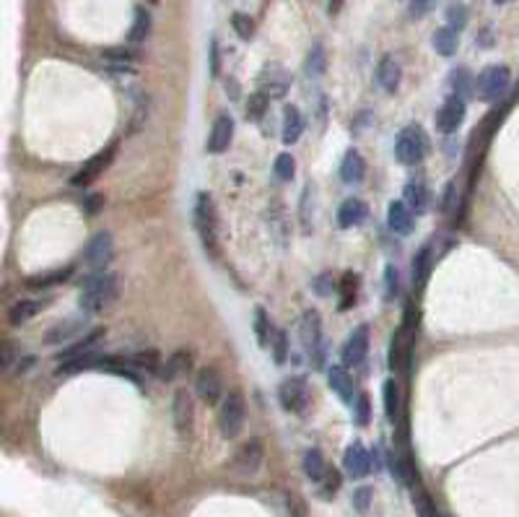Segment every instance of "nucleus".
I'll use <instances>...</instances> for the list:
<instances>
[{
    "instance_id": "79ce46f5",
    "label": "nucleus",
    "mask_w": 519,
    "mask_h": 517,
    "mask_svg": "<svg viewBox=\"0 0 519 517\" xmlns=\"http://www.w3.org/2000/svg\"><path fill=\"white\" fill-rule=\"evenodd\" d=\"M102 57L112 60L114 65H128V63H136L138 52L133 47H109V49H104Z\"/></svg>"
},
{
    "instance_id": "e433bc0d",
    "label": "nucleus",
    "mask_w": 519,
    "mask_h": 517,
    "mask_svg": "<svg viewBox=\"0 0 519 517\" xmlns=\"http://www.w3.org/2000/svg\"><path fill=\"white\" fill-rule=\"evenodd\" d=\"M133 364H136L141 372L145 374H159L161 372V356L156 348H148V351H141V354L133 356Z\"/></svg>"
},
{
    "instance_id": "680f3d73",
    "label": "nucleus",
    "mask_w": 519,
    "mask_h": 517,
    "mask_svg": "<svg viewBox=\"0 0 519 517\" xmlns=\"http://www.w3.org/2000/svg\"><path fill=\"white\" fill-rule=\"evenodd\" d=\"M494 3H499V6H501V3H509V0H494Z\"/></svg>"
},
{
    "instance_id": "9b49d317",
    "label": "nucleus",
    "mask_w": 519,
    "mask_h": 517,
    "mask_svg": "<svg viewBox=\"0 0 519 517\" xmlns=\"http://www.w3.org/2000/svg\"><path fill=\"white\" fill-rule=\"evenodd\" d=\"M465 112H467L465 99L463 97H449L447 102L439 107V112H436V130L444 133V136L455 133V130L465 122Z\"/></svg>"
},
{
    "instance_id": "ddd939ff",
    "label": "nucleus",
    "mask_w": 519,
    "mask_h": 517,
    "mask_svg": "<svg viewBox=\"0 0 519 517\" xmlns=\"http://www.w3.org/2000/svg\"><path fill=\"white\" fill-rule=\"evenodd\" d=\"M343 470H345V476L353 478V481L369 476V470H371V455L366 453V447L361 445V442H353V445L345 450Z\"/></svg>"
},
{
    "instance_id": "dca6fc26",
    "label": "nucleus",
    "mask_w": 519,
    "mask_h": 517,
    "mask_svg": "<svg viewBox=\"0 0 519 517\" xmlns=\"http://www.w3.org/2000/svg\"><path fill=\"white\" fill-rule=\"evenodd\" d=\"M172 416H174V427L179 434H187L195 421V403L187 390H177L174 403H172Z\"/></svg>"
},
{
    "instance_id": "6e6552de",
    "label": "nucleus",
    "mask_w": 519,
    "mask_h": 517,
    "mask_svg": "<svg viewBox=\"0 0 519 517\" xmlns=\"http://www.w3.org/2000/svg\"><path fill=\"white\" fill-rule=\"evenodd\" d=\"M280 405L291 413H304L306 403H309V385L304 377H288V380L280 382L278 388Z\"/></svg>"
},
{
    "instance_id": "4be33fe9",
    "label": "nucleus",
    "mask_w": 519,
    "mask_h": 517,
    "mask_svg": "<svg viewBox=\"0 0 519 517\" xmlns=\"http://www.w3.org/2000/svg\"><path fill=\"white\" fill-rule=\"evenodd\" d=\"M364 177H366V162L356 148H351L340 162V179L345 185H359Z\"/></svg>"
},
{
    "instance_id": "8fccbe9b",
    "label": "nucleus",
    "mask_w": 519,
    "mask_h": 517,
    "mask_svg": "<svg viewBox=\"0 0 519 517\" xmlns=\"http://www.w3.org/2000/svg\"><path fill=\"white\" fill-rule=\"evenodd\" d=\"M415 512H418V517H441L439 512H436V507H434L431 497L426 492H415Z\"/></svg>"
},
{
    "instance_id": "f03ea898",
    "label": "nucleus",
    "mask_w": 519,
    "mask_h": 517,
    "mask_svg": "<svg viewBox=\"0 0 519 517\" xmlns=\"http://www.w3.org/2000/svg\"><path fill=\"white\" fill-rule=\"evenodd\" d=\"M192 221H195V232L200 237V244L205 247L208 255H218V213H216V203L208 193H198L195 198V213H192Z\"/></svg>"
},
{
    "instance_id": "393cba45",
    "label": "nucleus",
    "mask_w": 519,
    "mask_h": 517,
    "mask_svg": "<svg viewBox=\"0 0 519 517\" xmlns=\"http://www.w3.org/2000/svg\"><path fill=\"white\" fill-rule=\"evenodd\" d=\"M260 463H263V445H260L257 439L247 442V445L237 453V458H234V465H237L239 473H255V470L260 468Z\"/></svg>"
},
{
    "instance_id": "13d9d810",
    "label": "nucleus",
    "mask_w": 519,
    "mask_h": 517,
    "mask_svg": "<svg viewBox=\"0 0 519 517\" xmlns=\"http://www.w3.org/2000/svg\"><path fill=\"white\" fill-rule=\"evenodd\" d=\"M325 486H328V494H335L338 486H340V476H338L335 468H328V476H325Z\"/></svg>"
},
{
    "instance_id": "5701e85b",
    "label": "nucleus",
    "mask_w": 519,
    "mask_h": 517,
    "mask_svg": "<svg viewBox=\"0 0 519 517\" xmlns=\"http://www.w3.org/2000/svg\"><path fill=\"white\" fill-rule=\"evenodd\" d=\"M190 369H192V356H190V351H174V354L167 359V364L161 367L159 380L174 382L177 377H184V374H190Z\"/></svg>"
},
{
    "instance_id": "e2e57ef3",
    "label": "nucleus",
    "mask_w": 519,
    "mask_h": 517,
    "mask_svg": "<svg viewBox=\"0 0 519 517\" xmlns=\"http://www.w3.org/2000/svg\"><path fill=\"white\" fill-rule=\"evenodd\" d=\"M148 3H153V6H156V3H159V0H148Z\"/></svg>"
},
{
    "instance_id": "2eb2a0df",
    "label": "nucleus",
    "mask_w": 519,
    "mask_h": 517,
    "mask_svg": "<svg viewBox=\"0 0 519 517\" xmlns=\"http://www.w3.org/2000/svg\"><path fill=\"white\" fill-rule=\"evenodd\" d=\"M234 138V120L229 114H218L213 128H210V136H208V151L210 154H224L226 148L232 145Z\"/></svg>"
},
{
    "instance_id": "58836bf2",
    "label": "nucleus",
    "mask_w": 519,
    "mask_h": 517,
    "mask_svg": "<svg viewBox=\"0 0 519 517\" xmlns=\"http://www.w3.org/2000/svg\"><path fill=\"white\" fill-rule=\"evenodd\" d=\"M268 107H270V97H268L265 91L257 89L255 94H249V97H247V107H244V112H247L249 120H260V117L268 112Z\"/></svg>"
},
{
    "instance_id": "a19ab883",
    "label": "nucleus",
    "mask_w": 519,
    "mask_h": 517,
    "mask_svg": "<svg viewBox=\"0 0 519 517\" xmlns=\"http://www.w3.org/2000/svg\"><path fill=\"white\" fill-rule=\"evenodd\" d=\"M340 291H343L340 309L353 307V302H356V291H359V275H356V273H345L343 283H340Z\"/></svg>"
},
{
    "instance_id": "c85d7f7f",
    "label": "nucleus",
    "mask_w": 519,
    "mask_h": 517,
    "mask_svg": "<svg viewBox=\"0 0 519 517\" xmlns=\"http://www.w3.org/2000/svg\"><path fill=\"white\" fill-rule=\"evenodd\" d=\"M80 331H83V320H80V317L65 320V323L49 328L47 335H44V343H47V346H55V343H63V340L73 338V335H80Z\"/></svg>"
},
{
    "instance_id": "b1692460",
    "label": "nucleus",
    "mask_w": 519,
    "mask_h": 517,
    "mask_svg": "<svg viewBox=\"0 0 519 517\" xmlns=\"http://www.w3.org/2000/svg\"><path fill=\"white\" fill-rule=\"evenodd\" d=\"M280 141L286 145H294L299 138H302L304 133V117L302 112H299V107L288 105L286 109H283V125H280Z\"/></svg>"
},
{
    "instance_id": "6e6d98bb",
    "label": "nucleus",
    "mask_w": 519,
    "mask_h": 517,
    "mask_svg": "<svg viewBox=\"0 0 519 517\" xmlns=\"http://www.w3.org/2000/svg\"><path fill=\"white\" fill-rule=\"evenodd\" d=\"M83 206H86V210H88V213H91V216H94V213H99V210L104 208V195H99V193L86 195V201H83Z\"/></svg>"
},
{
    "instance_id": "412c9836",
    "label": "nucleus",
    "mask_w": 519,
    "mask_h": 517,
    "mask_svg": "<svg viewBox=\"0 0 519 517\" xmlns=\"http://www.w3.org/2000/svg\"><path fill=\"white\" fill-rule=\"evenodd\" d=\"M328 385L335 390L338 398H340L345 405L356 403V398H353V380H351V374H348V369H345V367H340V364L330 367V369H328Z\"/></svg>"
},
{
    "instance_id": "aec40b11",
    "label": "nucleus",
    "mask_w": 519,
    "mask_h": 517,
    "mask_svg": "<svg viewBox=\"0 0 519 517\" xmlns=\"http://www.w3.org/2000/svg\"><path fill=\"white\" fill-rule=\"evenodd\" d=\"M376 81L387 94H395L400 89V81H402V68L392 55H384L379 68H376Z\"/></svg>"
},
{
    "instance_id": "a211bd4d",
    "label": "nucleus",
    "mask_w": 519,
    "mask_h": 517,
    "mask_svg": "<svg viewBox=\"0 0 519 517\" xmlns=\"http://www.w3.org/2000/svg\"><path fill=\"white\" fill-rule=\"evenodd\" d=\"M107 354H99V351H91V354L76 356V359H68V362H60L55 369V377H68V374H78L86 372V369H102Z\"/></svg>"
},
{
    "instance_id": "7ed1b4c3",
    "label": "nucleus",
    "mask_w": 519,
    "mask_h": 517,
    "mask_svg": "<svg viewBox=\"0 0 519 517\" xmlns=\"http://www.w3.org/2000/svg\"><path fill=\"white\" fill-rule=\"evenodd\" d=\"M431 151V141L421 125H407L395 138V159L405 167H418Z\"/></svg>"
},
{
    "instance_id": "f257e3e1",
    "label": "nucleus",
    "mask_w": 519,
    "mask_h": 517,
    "mask_svg": "<svg viewBox=\"0 0 519 517\" xmlns=\"http://www.w3.org/2000/svg\"><path fill=\"white\" fill-rule=\"evenodd\" d=\"M122 291L120 273L112 271H102V273H91L83 278L78 294V304L86 315H102L104 309H109L117 302Z\"/></svg>"
},
{
    "instance_id": "2f4dec72",
    "label": "nucleus",
    "mask_w": 519,
    "mask_h": 517,
    "mask_svg": "<svg viewBox=\"0 0 519 517\" xmlns=\"http://www.w3.org/2000/svg\"><path fill=\"white\" fill-rule=\"evenodd\" d=\"M151 34V13L145 8H136V18H133V26L128 32V42L130 44H141V42L148 40Z\"/></svg>"
},
{
    "instance_id": "c9c22d12",
    "label": "nucleus",
    "mask_w": 519,
    "mask_h": 517,
    "mask_svg": "<svg viewBox=\"0 0 519 517\" xmlns=\"http://www.w3.org/2000/svg\"><path fill=\"white\" fill-rule=\"evenodd\" d=\"M384 413H387V419L390 421H398L400 416V388L395 380H387L384 382Z\"/></svg>"
},
{
    "instance_id": "3c124183",
    "label": "nucleus",
    "mask_w": 519,
    "mask_h": 517,
    "mask_svg": "<svg viewBox=\"0 0 519 517\" xmlns=\"http://www.w3.org/2000/svg\"><path fill=\"white\" fill-rule=\"evenodd\" d=\"M400 291V275H398V268L387 266L384 268V294H387V299L392 297H398Z\"/></svg>"
},
{
    "instance_id": "9d476101",
    "label": "nucleus",
    "mask_w": 519,
    "mask_h": 517,
    "mask_svg": "<svg viewBox=\"0 0 519 517\" xmlns=\"http://www.w3.org/2000/svg\"><path fill=\"white\" fill-rule=\"evenodd\" d=\"M195 393L203 403L216 405L221 398H224V382H221V374L213 367H205L200 369L198 377H195Z\"/></svg>"
},
{
    "instance_id": "1a4fd4ad",
    "label": "nucleus",
    "mask_w": 519,
    "mask_h": 517,
    "mask_svg": "<svg viewBox=\"0 0 519 517\" xmlns=\"http://www.w3.org/2000/svg\"><path fill=\"white\" fill-rule=\"evenodd\" d=\"M114 154H117V145H107L102 154H96L94 159H88V162L80 167L78 174L71 179V185L80 187V190H83V187H88L96 177H99V174H102V172H107V167L112 164Z\"/></svg>"
},
{
    "instance_id": "423d86ee",
    "label": "nucleus",
    "mask_w": 519,
    "mask_h": 517,
    "mask_svg": "<svg viewBox=\"0 0 519 517\" xmlns=\"http://www.w3.org/2000/svg\"><path fill=\"white\" fill-rule=\"evenodd\" d=\"M302 340H304V348L309 351L311 364H314L317 369H322V367H325V335H322V320L314 309L304 312Z\"/></svg>"
},
{
    "instance_id": "5fc2aeb1",
    "label": "nucleus",
    "mask_w": 519,
    "mask_h": 517,
    "mask_svg": "<svg viewBox=\"0 0 519 517\" xmlns=\"http://www.w3.org/2000/svg\"><path fill=\"white\" fill-rule=\"evenodd\" d=\"M18 359V343H13V340H3V359H0V364H3V369H11V364Z\"/></svg>"
},
{
    "instance_id": "f3484780",
    "label": "nucleus",
    "mask_w": 519,
    "mask_h": 517,
    "mask_svg": "<svg viewBox=\"0 0 519 517\" xmlns=\"http://www.w3.org/2000/svg\"><path fill=\"white\" fill-rule=\"evenodd\" d=\"M387 227L395 234L405 237L413 232V210L407 208L405 201H392L387 206Z\"/></svg>"
},
{
    "instance_id": "7c9ffc66",
    "label": "nucleus",
    "mask_w": 519,
    "mask_h": 517,
    "mask_svg": "<svg viewBox=\"0 0 519 517\" xmlns=\"http://www.w3.org/2000/svg\"><path fill=\"white\" fill-rule=\"evenodd\" d=\"M431 42H434V49H436L441 57H452L457 52V47H460V37H457V32L452 29V26H441V29H436Z\"/></svg>"
},
{
    "instance_id": "c756f323",
    "label": "nucleus",
    "mask_w": 519,
    "mask_h": 517,
    "mask_svg": "<svg viewBox=\"0 0 519 517\" xmlns=\"http://www.w3.org/2000/svg\"><path fill=\"white\" fill-rule=\"evenodd\" d=\"M328 468L330 465L325 463V455H322L320 450H306V453H304V473L309 476V481H314V484L325 481Z\"/></svg>"
},
{
    "instance_id": "f8f14e48",
    "label": "nucleus",
    "mask_w": 519,
    "mask_h": 517,
    "mask_svg": "<svg viewBox=\"0 0 519 517\" xmlns=\"http://www.w3.org/2000/svg\"><path fill=\"white\" fill-rule=\"evenodd\" d=\"M369 325H359L356 331L351 333V338L345 340L343 346V364L345 367H361V364L366 362V354H369Z\"/></svg>"
},
{
    "instance_id": "37998d69",
    "label": "nucleus",
    "mask_w": 519,
    "mask_h": 517,
    "mask_svg": "<svg viewBox=\"0 0 519 517\" xmlns=\"http://www.w3.org/2000/svg\"><path fill=\"white\" fill-rule=\"evenodd\" d=\"M296 174V162L291 154H278L275 156V177L283 182H291Z\"/></svg>"
},
{
    "instance_id": "a878e982",
    "label": "nucleus",
    "mask_w": 519,
    "mask_h": 517,
    "mask_svg": "<svg viewBox=\"0 0 519 517\" xmlns=\"http://www.w3.org/2000/svg\"><path fill=\"white\" fill-rule=\"evenodd\" d=\"M102 338H104V331H91V333H86V335H83V338H80V340H76V343H73L71 348H65V351H63V354H60V356H57V359H60V362H68V359H76V356L91 354V351H96V346L102 343Z\"/></svg>"
},
{
    "instance_id": "864d4df0",
    "label": "nucleus",
    "mask_w": 519,
    "mask_h": 517,
    "mask_svg": "<svg viewBox=\"0 0 519 517\" xmlns=\"http://www.w3.org/2000/svg\"><path fill=\"white\" fill-rule=\"evenodd\" d=\"M311 289L317 291V297H330V291H333V275L325 271L317 278H311Z\"/></svg>"
},
{
    "instance_id": "6ab92c4d",
    "label": "nucleus",
    "mask_w": 519,
    "mask_h": 517,
    "mask_svg": "<svg viewBox=\"0 0 519 517\" xmlns=\"http://www.w3.org/2000/svg\"><path fill=\"white\" fill-rule=\"evenodd\" d=\"M369 216V206L361 198H348V201L340 203L338 208V227L340 229H353L364 224V218Z\"/></svg>"
},
{
    "instance_id": "4d7b16f0",
    "label": "nucleus",
    "mask_w": 519,
    "mask_h": 517,
    "mask_svg": "<svg viewBox=\"0 0 519 517\" xmlns=\"http://www.w3.org/2000/svg\"><path fill=\"white\" fill-rule=\"evenodd\" d=\"M210 73L218 76L221 73V57H218V42H210Z\"/></svg>"
},
{
    "instance_id": "473e14b6",
    "label": "nucleus",
    "mask_w": 519,
    "mask_h": 517,
    "mask_svg": "<svg viewBox=\"0 0 519 517\" xmlns=\"http://www.w3.org/2000/svg\"><path fill=\"white\" fill-rule=\"evenodd\" d=\"M275 328H273L270 317L265 312L263 307H255V335H257V343L263 348L273 346V338H275Z\"/></svg>"
},
{
    "instance_id": "20e7f679",
    "label": "nucleus",
    "mask_w": 519,
    "mask_h": 517,
    "mask_svg": "<svg viewBox=\"0 0 519 517\" xmlns=\"http://www.w3.org/2000/svg\"><path fill=\"white\" fill-rule=\"evenodd\" d=\"M511 83V73L506 65H488L486 71H480V76L475 78V97L480 102L494 105L506 94Z\"/></svg>"
},
{
    "instance_id": "09e8293b",
    "label": "nucleus",
    "mask_w": 519,
    "mask_h": 517,
    "mask_svg": "<svg viewBox=\"0 0 519 517\" xmlns=\"http://www.w3.org/2000/svg\"><path fill=\"white\" fill-rule=\"evenodd\" d=\"M447 24L455 29V32H460L465 24H467V8H465L463 3H452L447 8Z\"/></svg>"
},
{
    "instance_id": "bf43d9fd",
    "label": "nucleus",
    "mask_w": 519,
    "mask_h": 517,
    "mask_svg": "<svg viewBox=\"0 0 519 517\" xmlns=\"http://www.w3.org/2000/svg\"><path fill=\"white\" fill-rule=\"evenodd\" d=\"M452 206H455V185L449 182L447 193H444V201H441V210H444V213H449V210H452Z\"/></svg>"
},
{
    "instance_id": "052dcab7",
    "label": "nucleus",
    "mask_w": 519,
    "mask_h": 517,
    "mask_svg": "<svg viewBox=\"0 0 519 517\" xmlns=\"http://www.w3.org/2000/svg\"><path fill=\"white\" fill-rule=\"evenodd\" d=\"M340 8H343V0H328L330 13H340Z\"/></svg>"
},
{
    "instance_id": "bb28decb",
    "label": "nucleus",
    "mask_w": 519,
    "mask_h": 517,
    "mask_svg": "<svg viewBox=\"0 0 519 517\" xmlns=\"http://www.w3.org/2000/svg\"><path fill=\"white\" fill-rule=\"evenodd\" d=\"M405 203L413 213H426L429 208V190L421 179H410L405 185Z\"/></svg>"
},
{
    "instance_id": "0eeeda50",
    "label": "nucleus",
    "mask_w": 519,
    "mask_h": 517,
    "mask_svg": "<svg viewBox=\"0 0 519 517\" xmlns=\"http://www.w3.org/2000/svg\"><path fill=\"white\" fill-rule=\"evenodd\" d=\"M114 258V239L109 232H99L88 239L86 250H83V260L94 273H102L104 268L112 263Z\"/></svg>"
},
{
    "instance_id": "39448f33",
    "label": "nucleus",
    "mask_w": 519,
    "mask_h": 517,
    "mask_svg": "<svg viewBox=\"0 0 519 517\" xmlns=\"http://www.w3.org/2000/svg\"><path fill=\"white\" fill-rule=\"evenodd\" d=\"M244 419H247V408H244V398L239 390L226 393L221 411H218V429L224 439H237L244 429Z\"/></svg>"
},
{
    "instance_id": "603ef678",
    "label": "nucleus",
    "mask_w": 519,
    "mask_h": 517,
    "mask_svg": "<svg viewBox=\"0 0 519 517\" xmlns=\"http://www.w3.org/2000/svg\"><path fill=\"white\" fill-rule=\"evenodd\" d=\"M434 3H436V0H410V6H407V16L415 18V21H418V18H424L426 13L434 8Z\"/></svg>"
},
{
    "instance_id": "c03bdc74",
    "label": "nucleus",
    "mask_w": 519,
    "mask_h": 517,
    "mask_svg": "<svg viewBox=\"0 0 519 517\" xmlns=\"http://www.w3.org/2000/svg\"><path fill=\"white\" fill-rule=\"evenodd\" d=\"M371 499H374V492H371V486H359L356 492H353V507L359 515H369V509H371Z\"/></svg>"
},
{
    "instance_id": "72a5a7b5",
    "label": "nucleus",
    "mask_w": 519,
    "mask_h": 517,
    "mask_svg": "<svg viewBox=\"0 0 519 517\" xmlns=\"http://www.w3.org/2000/svg\"><path fill=\"white\" fill-rule=\"evenodd\" d=\"M304 71H306V76H311V78H320L322 73L328 71V55H325V47H322L320 42L311 44L309 55H306V63H304Z\"/></svg>"
},
{
    "instance_id": "a18cd8bd",
    "label": "nucleus",
    "mask_w": 519,
    "mask_h": 517,
    "mask_svg": "<svg viewBox=\"0 0 519 517\" xmlns=\"http://www.w3.org/2000/svg\"><path fill=\"white\" fill-rule=\"evenodd\" d=\"M232 26H234V32H237L239 40H249V37L255 34V21H252L247 13H234Z\"/></svg>"
},
{
    "instance_id": "4c0bfd02",
    "label": "nucleus",
    "mask_w": 519,
    "mask_h": 517,
    "mask_svg": "<svg viewBox=\"0 0 519 517\" xmlns=\"http://www.w3.org/2000/svg\"><path fill=\"white\" fill-rule=\"evenodd\" d=\"M42 309V302H34V299H21L16 302L13 307H11V323L18 325V323H26V320H32L37 312Z\"/></svg>"
},
{
    "instance_id": "f704fd0d",
    "label": "nucleus",
    "mask_w": 519,
    "mask_h": 517,
    "mask_svg": "<svg viewBox=\"0 0 519 517\" xmlns=\"http://www.w3.org/2000/svg\"><path fill=\"white\" fill-rule=\"evenodd\" d=\"M73 273V268H60V271H49V273H40V275H32V278H26V286H32V289H49V286H55V283H63L68 281Z\"/></svg>"
},
{
    "instance_id": "4468645a",
    "label": "nucleus",
    "mask_w": 519,
    "mask_h": 517,
    "mask_svg": "<svg viewBox=\"0 0 519 517\" xmlns=\"http://www.w3.org/2000/svg\"><path fill=\"white\" fill-rule=\"evenodd\" d=\"M288 89H291V76L283 68H278V65L265 68L263 76H260V91H265L270 99H283Z\"/></svg>"
},
{
    "instance_id": "cd10ccee",
    "label": "nucleus",
    "mask_w": 519,
    "mask_h": 517,
    "mask_svg": "<svg viewBox=\"0 0 519 517\" xmlns=\"http://www.w3.org/2000/svg\"><path fill=\"white\" fill-rule=\"evenodd\" d=\"M410 271H413V283L418 289H424L426 281H429V273H431V247H429V244L415 252L413 263H410Z\"/></svg>"
},
{
    "instance_id": "de8ad7c7",
    "label": "nucleus",
    "mask_w": 519,
    "mask_h": 517,
    "mask_svg": "<svg viewBox=\"0 0 519 517\" xmlns=\"http://www.w3.org/2000/svg\"><path fill=\"white\" fill-rule=\"evenodd\" d=\"M353 408H356V424H359V427H369V424H371V400H369L366 393H361V396L356 398Z\"/></svg>"
},
{
    "instance_id": "49530a36",
    "label": "nucleus",
    "mask_w": 519,
    "mask_h": 517,
    "mask_svg": "<svg viewBox=\"0 0 519 517\" xmlns=\"http://www.w3.org/2000/svg\"><path fill=\"white\" fill-rule=\"evenodd\" d=\"M273 362L278 364V367L288 362V333L286 331H278L275 333V338H273Z\"/></svg>"
},
{
    "instance_id": "ea45409f",
    "label": "nucleus",
    "mask_w": 519,
    "mask_h": 517,
    "mask_svg": "<svg viewBox=\"0 0 519 517\" xmlns=\"http://www.w3.org/2000/svg\"><path fill=\"white\" fill-rule=\"evenodd\" d=\"M452 89H455V97H467L470 91H475V81H472V76L465 68H457L452 73Z\"/></svg>"
}]
</instances>
